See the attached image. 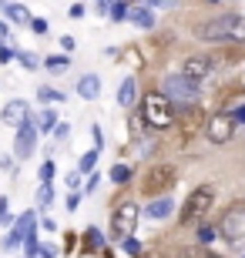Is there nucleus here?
Here are the masks:
<instances>
[{
  "instance_id": "1",
  "label": "nucleus",
  "mask_w": 245,
  "mask_h": 258,
  "mask_svg": "<svg viewBox=\"0 0 245 258\" xmlns=\"http://www.w3.org/2000/svg\"><path fill=\"white\" fill-rule=\"evenodd\" d=\"M195 34L202 40H208V44H245V17H238V14H222V17L205 20Z\"/></svg>"
},
{
  "instance_id": "2",
  "label": "nucleus",
  "mask_w": 245,
  "mask_h": 258,
  "mask_svg": "<svg viewBox=\"0 0 245 258\" xmlns=\"http://www.w3.org/2000/svg\"><path fill=\"white\" fill-rule=\"evenodd\" d=\"M141 114H144V121H148L151 127H171L175 124V107H171V101L161 91H151V94H144V101H141Z\"/></svg>"
},
{
  "instance_id": "3",
  "label": "nucleus",
  "mask_w": 245,
  "mask_h": 258,
  "mask_svg": "<svg viewBox=\"0 0 245 258\" xmlns=\"http://www.w3.org/2000/svg\"><path fill=\"white\" fill-rule=\"evenodd\" d=\"M175 181H178V174H175L171 164H155V168H148L144 178H141V195L144 198H161L165 191L175 188Z\"/></svg>"
},
{
  "instance_id": "4",
  "label": "nucleus",
  "mask_w": 245,
  "mask_h": 258,
  "mask_svg": "<svg viewBox=\"0 0 245 258\" xmlns=\"http://www.w3.org/2000/svg\"><path fill=\"white\" fill-rule=\"evenodd\" d=\"M212 198H215V191L212 188H195V191L185 198V205H181V215L178 221L185 225V228H191V225H198V221L208 215V208H212Z\"/></svg>"
},
{
  "instance_id": "5",
  "label": "nucleus",
  "mask_w": 245,
  "mask_h": 258,
  "mask_svg": "<svg viewBox=\"0 0 245 258\" xmlns=\"http://www.w3.org/2000/svg\"><path fill=\"white\" fill-rule=\"evenodd\" d=\"M218 235L232 245H245V205H232V208L218 218Z\"/></svg>"
},
{
  "instance_id": "6",
  "label": "nucleus",
  "mask_w": 245,
  "mask_h": 258,
  "mask_svg": "<svg viewBox=\"0 0 245 258\" xmlns=\"http://www.w3.org/2000/svg\"><path fill=\"white\" fill-rule=\"evenodd\" d=\"M161 94L168 97V101H185V104H191L198 97V84L188 81V77H181V74H168L165 84H161Z\"/></svg>"
},
{
  "instance_id": "7",
  "label": "nucleus",
  "mask_w": 245,
  "mask_h": 258,
  "mask_svg": "<svg viewBox=\"0 0 245 258\" xmlns=\"http://www.w3.org/2000/svg\"><path fill=\"white\" fill-rule=\"evenodd\" d=\"M138 215H141V208H138L134 201L118 205V208H114V218H111V235L114 238H128L134 231V225H138Z\"/></svg>"
},
{
  "instance_id": "8",
  "label": "nucleus",
  "mask_w": 245,
  "mask_h": 258,
  "mask_svg": "<svg viewBox=\"0 0 245 258\" xmlns=\"http://www.w3.org/2000/svg\"><path fill=\"white\" fill-rule=\"evenodd\" d=\"M175 121L181 124V141L191 144V141H195V134L202 131V124H205V114H202V107H198L195 101H191V104L181 107V114L175 117Z\"/></svg>"
},
{
  "instance_id": "9",
  "label": "nucleus",
  "mask_w": 245,
  "mask_h": 258,
  "mask_svg": "<svg viewBox=\"0 0 245 258\" xmlns=\"http://www.w3.org/2000/svg\"><path fill=\"white\" fill-rule=\"evenodd\" d=\"M34 141H37V124L34 121H24L17 127V141H14V154H17L20 161H27L30 154H34Z\"/></svg>"
},
{
  "instance_id": "10",
  "label": "nucleus",
  "mask_w": 245,
  "mask_h": 258,
  "mask_svg": "<svg viewBox=\"0 0 245 258\" xmlns=\"http://www.w3.org/2000/svg\"><path fill=\"white\" fill-rule=\"evenodd\" d=\"M232 131H235V121H232V114H215L208 117V138H212V144H225L228 138H232Z\"/></svg>"
},
{
  "instance_id": "11",
  "label": "nucleus",
  "mask_w": 245,
  "mask_h": 258,
  "mask_svg": "<svg viewBox=\"0 0 245 258\" xmlns=\"http://www.w3.org/2000/svg\"><path fill=\"white\" fill-rule=\"evenodd\" d=\"M0 117H4L10 127H20L24 121H30V104H27V101H20V97H17V101H7L4 111H0Z\"/></svg>"
},
{
  "instance_id": "12",
  "label": "nucleus",
  "mask_w": 245,
  "mask_h": 258,
  "mask_svg": "<svg viewBox=\"0 0 245 258\" xmlns=\"http://www.w3.org/2000/svg\"><path fill=\"white\" fill-rule=\"evenodd\" d=\"M208 74H212V60L208 57H188L185 67H181V77H188V81H195V84H202Z\"/></svg>"
},
{
  "instance_id": "13",
  "label": "nucleus",
  "mask_w": 245,
  "mask_h": 258,
  "mask_svg": "<svg viewBox=\"0 0 245 258\" xmlns=\"http://www.w3.org/2000/svg\"><path fill=\"white\" fill-rule=\"evenodd\" d=\"M77 94L84 97V101H94V97L101 94V77L97 74H84L81 81H77Z\"/></svg>"
},
{
  "instance_id": "14",
  "label": "nucleus",
  "mask_w": 245,
  "mask_h": 258,
  "mask_svg": "<svg viewBox=\"0 0 245 258\" xmlns=\"http://www.w3.org/2000/svg\"><path fill=\"white\" fill-rule=\"evenodd\" d=\"M134 101H138V81H134V77H124L121 91H118V104L121 107H134Z\"/></svg>"
},
{
  "instance_id": "15",
  "label": "nucleus",
  "mask_w": 245,
  "mask_h": 258,
  "mask_svg": "<svg viewBox=\"0 0 245 258\" xmlns=\"http://www.w3.org/2000/svg\"><path fill=\"white\" fill-rule=\"evenodd\" d=\"M171 215V198H155L151 205H144V218H168Z\"/></svg>"
},
{
  "instance_id": "16",
  "label": "nucleus",
  "mask_w": 245,
  "mask_h": 258,
  "mask_svg": "<svg viewBox=\"0 0 245 258\" xmlns=\"http://www.w3.org/2000/svg\"><path fill=\"white\" fill-rule=\"evenodd\" d=\"M128 17L134 20V24H138V27H155V14H151L148 7H131V14H128Z\"/></svg>"
},
{
  "instance_id": "17",
  "label": "nucleus",
  "mask_w": 245,
  "mask_h": 258,
  "mask_svg": "<svg viewBox=\"0 0 245 258\" xmlns=\"http://www.w3.org/2000/svg\"><path fill=\"white\" fill-rule=\"evenodd\" d=\"M4 10H7V17L14 20V24H27L30 20V14H27L24 4H4Z\"/></svg>"
},
{
  "instance_id": "18",
  "label": "nucleus",
  "mask_w": 245,
  "mask_h": 258,
  "mask_svg": "<svg viewBox=\"0 0 245 258\" xmlns=\"http://www.w3.org/2000/svg\"><path fill=\"white\" fill-rule=\"evenodd\" d=\"M44 67H47L51 74H64L67 67H71V60H67V54H54V57L44 60Z\"/></svg>"
},
{
  "instance_id": "19",
  "label": "nucleus",
  "mask_w": 245,
  "mask_h": 258,
  "mask_svg": "<svg viewBox=\"0 0 245 258\" xmlns=\"http://www.w3.org/2000/svg\"><path fill=\"white\" fill-rule=\"evenodd\" d=\"M40 121H37V127H40V131H54V127H57V111H54V107H47V111H40Z\"/></svg>"
},
{
  "instance_id": "20",
  "label": "nucleus",
  "mask_w": 245,
  "mask_h": 258,
  "mask_svg": "<svg viewBox=\"0 0 245 258\" xmlns=\"http://www.w3.org/2000/svg\"><path fill=\"white\" fill-rule=\"evenodd\" d=\"M128 178H131V168H128V164H114L111 168V181L114 184H124Z\"/></svg>"
},
{
  "instance_id": "21",
  "label": "nucleus",
  "mask_w": 245,
  "mask_h": 258,
  "mask_svg": "<svg viewBox=\"0 0 245 258\" xmlns=\"http://www.w3.org/2000/svg\"><path fill=\"white\" fill-rule=\"evenodd\" d=\"M108 14H111V20H128V14H131V7L118 0V4H111V7H108Z\"/></svg>"
},
{
  "instance_id": "22",
  "label": "nucleus",
  "mask_w": 245,
  "mask_h": 258,
  "mask_svg": "<svg viewBox=\"0 0 245 258\" xmlns=\"http://www.w3.org/2000/svg\"><path fill=\"white\" fill-rule=\"evenodd\" d=\"M40 101H64V91H54V87H37Z\"/></svg>"
},
{
  "instance_id": "23",
  "label": "nucleus",
  "mask_w": 245,
  "mask_h": 258,
  "mask_svg": "<svg viewBox=\"0 0 245 258\" xmlns=\"http://www.w3.org/2000/svg\"><path fill=\"white\" fill-rule=\"evenodd\" d=\"M17 60H20V64H24V67H27V71H37V54H30V50H20V54H17Z\"/></svg>"
},
{
  "instance_id": "24",
  "label": "nucleus",
  "mask_w": 245,
  "mask_h": 258,
  "mask_svg": "<svg viewBox=\"0 0 245 258\" xmlns=\"http://www.w3.org/2000/svg\"><path fill=\"white\" fill-rule=\"evenodd\" d=\"M54 171H57L54 161H44V164H40V184H51V181H54Z\"/></svg>"
},
{
  "instance_id": "25",
  "label": "nucleus",
  "mask_w": 245,
  "mask_h": 258,
  "mask_svg": "<svg viewBox=\"0 0 245 258\" xmlns=\"http://www.w3.org/2000/svg\"><path fill=\"white\" fill-rule=\"evenodd\" d=\"M37 201H40V208H47L51 201H54V188H51V184H40V191H37Z\"/></svg>"
},
{
  "instance_id": "26",
  "label": "nucleus",
  "mask_w": 245,
  "mask_h": 258,
  "mask_svg": "<svg viewBox=\"0 0 245 258\" xmlns=\"http://www.w3.org/2000/svg\"><path fill=\"white\" fill-rule=\"evenodd\" d=\"M94 164H97V151H87L81 158V171H94Z\"/></svg>"
},
{
  "instance_id": "27",
  "label": "nucleus",
  "mask_w": 245,
  "mask_h": 258,
  "mask_svg": "<svg viewBox=\"0 0 245 258\" xmlns=\"http://www.w3.org/2000/svg\"><path fill=\"white\" fill-rule=\"evenodd\" d=\"M84 241H87V248H101V231H94V228H91V231H87V235H84Z\"/></svg>"
},
{
  "instance_id": "28",
  "label": "nucleus",
  "mask_w": 245,
  "mask_h": 258,
  "mask_svg": "<svg viewBox=\"0 0 245 258\" xmlns=\"http://www.w3.org/2000/svg\"><path fill=\"white\" fill-rule=\"evenodd\" d=\"M20 241H24V238H20L17 231H10L7 238H4V248H7V251H14V248H17V245H20Z\"/></svg>"
},
{
  "instance_id": "29",
  "label": "nucleus",
  "mask_w": 245,
  "mask_h": 258,
  "mask_svg": "<svg viewBox=\"0 0 245 258\" xmlns=\"http://www.w3.org/2000/svg\"><path fill=\"white\" fill-rule=\"evenodd\" d=\"M124 251H128L131 258H138V255H141V245H138L134 238H124Z\"/></svg>"
},
{
  "instance_id": "30",
  "label": "nucleus",
  "mask_w": 245,
  "mask_h": 258,
  "mask_svg": "<svg viewBox=\"0 0 245 258\" xmlns=\"http://www.w3.org/2000/svg\"><path fill=\"white\" fill-rule=\"evenodd\" d=\"M181 258H222V255H208V251H198V248H188V251H181Z\"/></svg>"
},
{
  "instance_id": "31",
  "label": "nucleus",
  "mask_w": 245,
  "mask_h": 258,
  "mask_svg": "<svg viewBox=\"0 0 245 258\" xmlns=\"http://www.w3.org/2000/svg\"><path fill=\"white\" fill-rule=\"evenodd\" d=\"M0 225H10V208H7V198H0Z\"/></svg>"
},
{
  "instance_id": "32",
  "label": "nucleus",
  "mask_w": 245,
  "mask_h": 258,
  "mask_svg": "<svg viewBox=\"0 0 245 258\" xmlns=\"http://www.w3.org/2000/svg\"><path fill=\"white\" fill-rule=\"evenodd\" d=\"M215 235H218V231H215V228H208V225H205V228H198V238H202V241H212Z\"/></svg>"
},
{
  "instance_id": "33",
  "label": "nucleus",
  "mask_w": 245,
  "mask_h": 258,
  "mask_svg": "<svg viewBox=\"0 0 245 258\" xmlns=\"http://www.w3.org/2000/svg\"><path fill=\"white\" fill-rule=\"evenodd\" d=\"M30 27H34V34H47V20H30Z\"/></svg>"
},
{
  "instance_id": "34",
  "label": "nucleus",
  "mask_w": 245,
  "mask_h": 258,
  "mask_svg": "<svg viewBox=\"0 0 245 258\" xmlns=\"http://www.w3.org/2000/svg\"><path fill=\"white\" fill-rule=\"evenodd\" d=\"M232 121H235V124H245V104H238L235 111H232Z\"/></svg>"
},
{
  "instance_id": "35",
  "label": "nucleus",
  "mask_w": 245,
  "mask_h": 258,
  "mask_svg": "<svg viewBox=\"0 0 245 258\" xmlns=\"http://www.w3.org/2000/svg\"><path fill=\"white\" fill-rule=\"evenodd\" d=\"M77 205H81V195H77V191H71V195H67V208H71V211H77Z\"/></svg>"
},
{
  "instance_id": "36",
  "label": "nucleus",
  "mask_w": 245,
  "mask_h": 258,
  "mask_svg": "<svg viewBox=\"0 0 245 258\" xmlns=\"http://www.w3.org/2000/svg\"><path fill=\"white\" fill-rule=\"evenodd\" d=\"M54 255H57V251L47 248V245H40V248H37V258H54Z\"/></svg>"
},
{
  "instance_id": "37",
  "label": "nucleus",
  "mask_w": 245,
  "mask_h": 258,
  "mask_svg": "<svg viewBox=\"0 0 245 258\" xmlns=\"http://www.w3.org/2000/svg\"><path fill=\"white\" fill-rule=\"evenodd\" d=\"M67 14H71V17H84V4H74V7H71V10H67Z\"/></svg>"
},
{
  "instance_id": "38",
  "label": "nucleus",
  "mask_w": 245,
  "mask_h": 258,
  "mask_svg": "<svg viewBox=\"0 0 245 258\" xmlns=\"http://www.w3.org/2000/svg\"><path fill=\"white\" fill-rule=\"evenodd\" d=\"M54 134H57V138H61V141H64L67 134H71V127H67V124H57V127H54Z\"/></svg>"
},
{
  "instance_id": "39",
  "label": "nucleus",
  "mask_w": 245,
  "mask_h": 258,
  "mask_svg": "<svg viewBox=\"0 0 245 258\" xmlns=\"http://www.w3.org/2000/svg\"><path fill=\"white\" fill-rule=\"evenodd\" d=\"M7 40V24H0V44Z\"/></svg>"
},
{
  "instance_id": "40",
  "label": "nucleus",
  "mask_w": 245,
  "mask_h": 258,
  "mask_svg": "<svg viewBox=\"0 0 245 258\" xmlns=\"http://www.w3.org/2000/svg\"><path fill=\"white\" fill-rule=\"evenodd\" d=\"M141 4H158V0H141Z\"/></svg>"
}]
</instances>
